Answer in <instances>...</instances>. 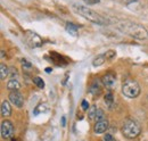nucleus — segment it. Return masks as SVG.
Returning a JSON list of instances; mask_svg holds the SVG:
<instances>
[{
    "label": "nucleus",
    "instance_id": "nucleus-1",
    "mask_svg": "<svg viewBox=\"0 0 148 141\" xmlns=\"http://www.w3.org/2000/svg\"><path fill=\"white\" fill-rule=\"evenodd\" d=\"M116 27L124 34L129 35L137 40H145L148 38L147 29L136 22L132 21H120L116 23Z\"/></svg>",
    "mask_w": 148,
    "mask_h": 141
},
{
    "label": "nucleus",
    "instance_id": "nucleus-2",
    "mask_svg": "<svg viewBox=\"0 0 148 141\" xmlns=\"http://www.w3.org/2000/svg\"><path fill=\"white\" fill-rule=\"evenodd\" d=\"M73 8L82 17L86 18L87 21L91 22L93 24H98V25H106V24H108V21L106 18L103 17L100 14H98L97 12H95L93 9L87 7V6H77V5H74Z\"/></svg>",
    "mask_w": 148,
    "mask_h": 141
},
{
    "label": "nucleus",
    "instance_id": "nucleus-3",
    "mask_svg": "<svg viewBox=\"0 0 148 141\" xmlns=\"http://www.w3.org/2000/svg\"><path fill=\"white\" fill-rule=\"evenodd\" d=\"M121 132L122 134L128 138V139H134L137 138L140 132H141V127L139 123L132 118H127L123 124H122V127H121Z\"/></svg>",
    "mask_w": 148,
    "mask_h": 141
},
{
    "label": "nucleus",
    "instance_id": "nucleus-4",
    "mask_svg": "<svg viewBox=\"0 0 148 141\" xmlns=\"http://www.w3.org/2000/svg\"><path fill=\"white\" fill-rule=\"evenodd\" d=\"M140 91H141L140 86L138 84L137 81H134L132 79H127L122 84V93L130 99L137 98L140 94Z\"/></svg>",
    "mask_w": 148,
    "mask_h": 141
},
{
    "label": "nucleus",
    "instance_id": "nucleus-5",
    "mask_svg": "<svg viewBox=\"0 0 148 141\" xmlns=\"http://www.w3.org/2000/svg\"><path fill=\"white\" fill-rule=\"evenodd\" d=\"M14 132H15V129H14V125L10 121L8 120H5L2 121L1 123V137L3 139H10L13 136H14Z\"/></svg>",
    "mask_w": 148,
    "mask_h": 141
},
{
    "label": "nucleus",
    "instance_id": "nucleus-6",
    "mask_svg": "<svg viewBox=\"0 0 148 141\" xmlns=\"http://www.w3.org/2000/svg\"><path fill=\"white\" fill-rule=\"evenodd\" d=\"M9 101L15 105L17 108H23L24 106V98L18 91H10L9 93Z\"/></svg>",
    "mask_w": 148,
    "mask_h": 141
},
{
    "label": "nucleus",
    "instance_id": "nucleus-7",
    "mask_svg": "<svg viewBox=\"0 0 148 141\" xmlns=\"http://www.w3.org/2000/svg\"><path fill=\"white\" fill-rule=\"evenodd\" d=\"M25 36H26V40H27V42L30 43V46L33 47V48L40 47V46L42 44V39H41L37 33H34V32L27 31Z\"/></svg>",
    "mask_w": 148,
    "mask_h": 141
},
{
    "label": "nucleus",
    "instance_id": "nucleus-8",
    "mask_svg": "<svg viewBox=\"0 0 148 141\" xmlns=\"http://www.w3.org/2000/svg\"><path fill=\"white\" fill-rule=\"evenodd\" d=\"M107 129H108V121H107L106 118L96 122L95 125H93V132H95L96 134H101V133L106 132Z\"/></svg>",
    "mask_w": 148,
    "mask_h": 141
},
{
    "label": "nucleus",
    "instance_id": "nucleus-9",
    "mask_svg": "<svg viewBox=\"0 0 148 141\" xmlns=\"http://www.w3.org/2000/svg\"><path fill=\"white\" fill-rule=\"evenodd\" d=\"M101 81H103V84H104L106 88H108V89L114 88V86H115V83H116L115 74H113V73H106V74L103 76Z\"/></svg>",
    "mask_w": 148,
    "mask_h": 141
},
{
    "label": "nucleus",
    "instance_id": "nucleus-10",
    "mask_svg": "<svg viewBox=\"0 0 148 141\" xmlns=\"http://www.w3.org/2000/svg\"><path fill=\"white\" fill-rule=\"evenodd\" d=\"M88 92H89L90 94H92L93 98H98V97L101 94V88L99 87L98 82H97V83L93 82L92 84L89 87V89H88Z\"/></svg>",
    "mask_w": 148,
    "mask_h": 141
},
{
    "label": "nucleus",
    "instance_id": "nucleus-11",
    "mask_svg": "<svg viewBox=\"0 0 148 141\" xmlns=\"http://www.w3.org/2000/svg\"><path fill=\"white\" fill-rule=\"evenodd\" d=\"M1 115L3 117H8L12 115V106L7 100L2 101V104H1Z\"/></svg>",
    "mask_w": 148,
    "mask_h": 141
},
{
    "label": "nucleus",
    "instance_id": "nucleus-12",
    "mask_svg": "<svg viewBox=\"0 0 148 141\" xmlns=\"http://www.w3.org/2000/svg\"><path fill=\"white\" fill-rule=\"evenodd\" d=\"M7 89H8L9 91H18L19 89H21V83H19L17 80L13 79V80L8 81V83H7Z\"/></svg>",
    "mask_w": 148,
    "mask_h": 141
},
{
    "label": "nucleus",
    "instance_id": "nucleus-13",
    "mask_svg": "<svg viewBox=\"0 0 148 141\" xmlns=\"http://www.w3.org/2000/svg\"><path fill=\"white\" fill-rule=\"evenodd\" d=\"M105 60H106L105 55H99V56H97V57L92 60V65L95 66V67L100 66V65H103V64L105 63Z\"/></svg>",
    "mask_w": 148,
    "mask_h": 141
},
{
    "label": "nucleus",
    "instance_id": "nucleus-14",
    "mask_svg": "<svg viewBox=\"0 0 148 141\" xmlns=\"http://www.w3.org/2000/svg\"><path fill=\"white\" fill-rule=\"evenodd\" d=\"M65 29H66V31H67L70 34L74 35V36H76V35H77V26H76V25H74L73 23H67Z\"/></svg>",
    "mask_w": 148,
    "mask_h": 141
},
{
    "label": "nucleus",
    "instance_id": "nucleus-15",
    "mask_svg": "<svg viewBox=\"0 0 148 141\" xmlns=\"http://www.w3.org/2000/svg\"><path fill=\"white\" fill-rule=\"evenodd\" d=\"M104 100H105L106 105L108 106L110 108H112V106L114 105V96H113V93L112 92H107L105 94V97H104Z\"/></svg>",
    "mask_w": 148,
    "mask_h": 141
},
{
    "label": "nucleus",
    "instance_id": "nucleus-16",
    "mask_svg": "<svg viewBox=\"0 0 148 141\" xmlns=\"http://www.w3.org/2000/svg\"><path fill=\"white\" fill-rule=\"evenodd\" d=\"M7 76H8V67L5 64H1L0 65V79L5 80Z\"/></svg>",
    "mask_w": 148,
    "mask_h": 141
},
{
    "label": "nucleus",
    "instance_id": "nucleus-17",
    "mask_svg": "<svg viewBox=\"0 0 148 141\" xmlns=\"http://www.w3.org/2000/svg\"><path fill=\"white\" fill-rule=\"evenodd\" d=\"M97 110H98V108H97L96 106H91V107L89 108V110H88V117H89L90 120H95V118H96Z\"/></svg>",
    "mask_w": 148,
    "mask_h": 141
},
{
    "label": "nucleus",
    "instance_id": "nucleus-18",
    "mask_svg": "<svg viewBox=\"0 0 148 141\" xmlns=\"http://www.w3.org/2000/svg\"><path fill=\"white\" fill-rule=\"evenodd\" d=\"M33 83L37 86L39 89H43L45 88V82H43V80L41 79V77H39V76H36V77H33Z\"/></svg>",
    "mask_w": 148,
    "mask_h": 141
},
{
    "label": "nucleus",
    "instance_id": "nucleus-19",
    "mask_svg": "<svg viewBox=\"0 0 148 141\" xmlns=\"http://www.w3.org/2000/svg\"><path fill=\"white\" fill-rule=\"evenodd\" d=\"M96 122H98V121H101V120H105V114H104V110L103 109H100V108H98V110H97V114H96Z\"/></svg>",
    "mask_w": 148,
    "mask_h": 141
},
{
    "label": "nucleus",
    "instance_id": "nucleus-20",
    "mask_svg": "<svg viewBox=\"0 0 148 141\" xmlns=\"http://www.w3.org/2000/svg\"><path fill=\"white\" fill-rule=\"evenodd\" d=\"M47 109H48V107H47L46 104H40V105H38V107L34 109V113H36V114H38L39 112H42V113H43V112H46Z\"/></svg>",
    "mask_w": 148,
    "mask_h": 141
},
{
    "label": "nucleus",
    "instance_id": "nucleus-21",
    "mask_svg": "<svg viewBox=\"0 0 148 141\" xmlns=\"http://www.w3.org/2000/svg\"><path fill=\"white\" fill-rule=\"evenodd\" d=\"M21 63H22V66H23L25 70H31V68H32V65H31V63H29V62H27L26 59H24V58L21 60Z\"/></svg>",
    "mask_w": 148,
    "mask_h": 141
},
{
    "label": "nucleus",
    "instance_id": "nucleus-22",
    "mask_svg": "<svg viewBox=\"0 0 148 141\" xmlns=\"http://www.w3.org/2000/svg\"><path fill=\"white\" fill-rule=\"evenodd\" d=\"M105 55V57H106V59H113L115 56H116V53L114 51V50H108L106 53H104Z\"/></svg>",
    "mask_w": 148,
    "mask_h": 141
},
{
    "label": "nucleus",
    "instance_id": "nucleus-23",
    "mask_svg": "<svg viewBox=\"0 0 148 141\" xmlns=\"http://www.w3.org/2000/svg\"><path fill=\"white\" fill-rule=\"evenodd\" d=\"M81 108L83 109V110H89V103H88V100H82V103H81Z\"/></svg>",
    "mask_w": 148,
    "mask_h": 141
},
{
    "label": "nucleus",
    "instance_id": "nucleus-24",
    "mask_svg": "<svg viewBox=\"0 0 148 141\" xmlns=\"http://www.w3.org/2000/svg\"><path fill=\"white\" fill-rule=\"evenodd\" d=\"M87 5H96V3H98L100 0H83Z\"/></svg>",
    "mask_w": 148,
    "mask_h": 141
},
{
    "label": "nucleus",
    "instance_id": "nucleus-25",
    "mask_svg": "<svg viewBox=\"0 0 148 141\" xmlns=\"http://www.w3.org/2000/svg\"><path fill=\"white\" fill-rule=\"evenodd\" d=\"M103 141H117V140H115L113 137H112L111 134H106L105 137H104V140Z\"/></svg>",
    "mask_w": 148,
    "mask_h": 141
},
{
    "label": "nucleus",
    "instance_id": "nucleus-26",
    "mask_svg": "<svg viewBox=\"0 0 148 141\" xmlns=\"http://www.w3.org/2000/svg\"><path fill=\"white\" fill-rule=\"evenodd\" d=\"M62 124H63V126H65V117L64 116L62 117Z\"/></svg>",
    "mask_w": 148,
    "mask_h": 141
},
{
    "label": "nucleus",
    "instance_id": "nucleus-27",
    "mask_svg": "<svg viewBox=\"0 0 148 141\" xmlns=\"http://www.w3.org/2000/svg\"><path fill=\"white\" fill-rule=\"evenodd\" d=\"M5 58V53H3V50H1V59H3Z\"/></svg>",
    "mask_w": 148,
    "mask_h": 141
}]
</instances>
